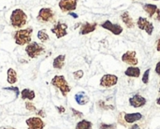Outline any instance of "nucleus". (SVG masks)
Segmentation results:
<instances>
[{
	"mask_svg": "<svg viewBox=\"0 0 160 129\" xmlns=\"http://www.w3.org/2000/svg\"><path fill=\"white\" fill-rule=\"evenodd\" d=\"M32 33H33V28L32 27H27L23 29H19L14 32L13 37L14 41L17 45L19 46H26L30 42H32Z\"/></svg>",
	"mask_w": 160,
	"mask_h": 129,
	"instance_id": "f257e3e1",
	"label": "nucleus"
},
{
	"mask_svg": "<svg viewBox=\"0 0 160 129\" xmlns=\"http://www.w3.org/2000/svg\"><path fill=\"white\" fill-rule=\"evenodd\" d=\"M10 24L16 29H22L27 22V15L22 8L14 9L10 14Z\"/></svg>",
	"mask_w": 160,
	"mask_h": 129,
	"instance_id": "f03ea898",
	"label": "nucleus"
},
{
	"mask_svg": "<svg viewBox=\"0 0 160 129\" xmlns=\"http://www.w3.org/2000/svg\"><path fill=\"white\" fill-rule=\"evenodd\" d=\"M51 84L54 86L55 88L59 89L63 97H67L68 94L71 91V87L68 85V82H67L66 78L63 75H55L51 82Z\"/></svg>",
	"mask_w": 160,
	"mask_h": 129,
	"instance_id": "7ed1b4c3",
	"label": "nucleus"
},
{
	"mask_svg": "<svg viewBox=\"0 0 160 129\" xmlns=\"http://www.w3.org/2000/svg\"><path fill=\"white\" fill-rule=\"evenodd\" d=\"M45 47L42 44H39L36 41L30 42L25 46V52L32 59L42 55L43 53H45Z\"/></svg>",
	"mask_w": 160,
	"mask_h": 129,
	"instance_id": "20e7f679",
	"label": "nucleus"
},
{
	"mask_svg": "<svg viewBox=\"0 0 160 129\" xmlns=\"http://www.w3.org/2000/svg\"><path fill=\"white\" fill-rule=\"evenodd\" d=\"M54 12L51 7H42L38 11L37 20L41 23H49L54 21Z\"/></svg>",
	"mask_w": 160,
	"mask_h": 129,
	"instance_id": "39448f33",
	"label": "nucleus"
},
{
	"mask_svg": "<svg viewBox=\"0 0 160 129\" xmlns=\"http://www.w3.org/2000/svg\"><path fill=\"white\" fill-rule=\"evenodd\" d=\"M52 33H53L57 38H62L68 35V24L62 22H57L52 28H51Z\"/></svg>",
	"mask_w": 160,
	"mask_h": 129,
	"instance_id": "423d86ee",
	"label": "nucleus"
},
{
	"mask_svg": "<svg viewBox=\"0 0 160 129\" xmlns=\"http://www.w3.org/2000/svg\"><path fill=\"white\" fill-rule=\"evenodd\" d=\"M118 82V77L116 75L112 74H105L100 79V86L105 88H111L114 85H116Z\"/></svg>",
	"mask_w": 160,
	"mask_h": 129,
	"instance_id": "0eeeda50",
	"label": "nucleus"
},
{
	"mask_svg": "<svg viewBox=\"0 0 160 129\" xmlns=\"http://www.w3.org/2000/svg\"><path fill=\"white\" fill-rule=\"evenodd\" d=\"M137 25L141 30H144L149 36H151L154 32V25L151 22L148 21L147 18L139 17L137 21Z\"/></svg>",
	"mask_w": 160,
	"mask_h": 129,
	"instance_id": "6e6552de",
	"label": "nucleus"
},
{
	"mask_svg": "<svg viewBox=\"0 0 160 129\" xmlns=\"http://www.w3.org/2000/svg\"><path fill=\"white\" fill-rule=\"evenodd\" d=\"M78 0H60L58 6L63 12H72L77 8Z\"/></svg>",
	"mask_w": 160,
	"mask_h": 129,
	"instance_id": "1a4fd4ad",
	"label": "nucleus"
},
{
	"mask_svg": "<svg viewBox=\"0 0 160 129\" xmlns=\"http://www.w3.org/2000/svg\"><path fill=\"white\" fill-rule=\"evenodd\" d=\"M100 26L108 31H111L113 35H116V36H119L122 32H123V27L118 24V23H112L110 20H107L105 21L104 22H102L100 24Z\"/></svg>",
	"mask_w": 160,
	"mask_h": 129,
	"instance_id": "9d476101",
	"label": "nucleus"
},
{
	"mask_svg": "<svg viewBox=\"0 0 160 129\" xmlns=\"http://www.w3.org/2000/svg\"><path fill=\"white\" fill-rule=\"evenodd\" d=\"M25 124L27 126L28 129H44L45 123L40 117H30L26 119Z\"/></svg>",
	"mask_w": 160,
	"mask_h": 129,
	"instance_id": "9b49d317",
	"label": "nucleus"
},
{
	"mask_svg": "<svg viewBox=\"0 0 160 129\" xmlns=\"http://www.w3.org/2000/svg\"><path fill=\"white\" fill-rule=\"evenodd\" d=\"M137 53L134 51H128L122 55V61L128 65H130L131 67H135L138 65L139 60L137 58Z\"/></svg>",
	"mask_w": 160,
	"mask_h": 129,
	"instance_id": "f8f14e48",
	"label": "nucleus"
},
{
	"mask_svg": "<svg viewBox=\"0 0 160 129\" xmlns=\"http://www.w3.org/2000/svg\"><path fill=\"white\" fill-rule=\"evenodd\" d=\"M146 104V99L142 97L141 95H134L132 97L129 98V105L133 108H141V107H143L144 105Z\"/></svg>",
	"mask_w": 160,
	"mask_h": 129,
	"instance_id": "ddd939ff",
	"label": "nucleus"
},
{
	"mask_svg": "<svg viewBox=\"0 0 160 129\" xmlns=\"http://www.w3.org/2000/svg\"><path fill=\"white\" fill-rule=\"evenodd\" d=\"M98 26L97 22H84L80 28V35H87L96 30Z\"/></svg>",
	"mask_w": 160,
	"mask_h": 129,
	"instance_id": "4468645a",
	"label": "nucleus"
},
{
	"mask_svg": "<svg viewBox=\"0 0 160 129\" xmlns=\"http://www.w3.org/2000/svg\"><path fill=\"white\" fill-rule=\"evenodd\" d=\"M21 98L22 100H28V101H32L36 98V93L34 90H31V89H28V88H25V89H22L21 94Z\"/></svg>",
	"mask_w": 160,
	"mask_h": 129,
	"instance_id": "2eb2a0df",
	"label": "nucleus"
},
{
	"mask_svg": "<svg viewBox=\"0 0 160 129\" xmlns=\"http://www.w3.org/2000/svg\"><path fill=\"white\" fill-rule=\"evenodd\" d=\"M142 118V113L140 112H134V113H126L124 115V120L128 124H133L137 121H140Z\"/></svg>",
	"mask_w": 160,
	"mask_h": 129,
	"instance_id": "dca6fc26",
	"label": "nucleus"
},
{
	"mask_svg": "<svg viewBox=\"0 0 160 129\" xmlns=\"http://www.w3.org/2000/svg\"><path fill=\"white\" fill-rule=\"evenodd\" d=\"M121 20L122 22L125 23V25H127L128 28H133L134 27V22H133V19L131 18L129 12L128 10L124 11L122 14H121Z\"/></svg>",
	"mask_w": 160,
	"mask_h": 129,
	"instance_id": "f3484780",
	"label": "nucleus"
},
{
	"mask_svg": "<svg viewBox=\"0 0 160 129\" xmlns=\"http://www.w3.org/2000/svg\"><path fill=\"white\" fill-rule=\"evenodd\" d=\"M65 60H66V55L65 54H60L56 56L53 61H52V67L55 69H62L65 66Z\"/></svg>",
	"mask_w": 160,
	"mask_h": 129,
	"instance_id": "a211bd4d",
	"label": "nucleus"
},
{
	"mask_svg": "<svg viewBox=\"0 0 160 129\" xmlns=\"http://www.w3.org/2000/svg\"><path fill=\"white\" fill-rule=\"evenodd\" d=\"M18 81L17 72L13 68H8L7 70V82L8 84H15Z\"/></svg>",
	"mask_w": 160,
	"mask_h": 129,
	"instance_id": "6ab92c4d",
	"label": "nucleus"
},
{
	"mask_svg": "<svg viewBox=\"0 0 160 129\" xmlns=\"http://www.w3.org/2000/svg\"><path fill=\"white\" fill-rule=\"evenodd\" d=\"M74 97H75L76 103L78 105H81V106L86 105L89 102V97L85 95L84 92H80V93L76 94Z\"/></svg>",
	"mask_w": 160,
	"mask_h": 129,
	"instance_id": "aec40b11",
	"label": "nucleus"
},
{
	"mask_svg": "<svg viewBox=\"0 0 160 129\" xmlns=\"http://www.w3.org/2000/svg\"><path fill=\"white\" fill-rule=\"evenodd\" d=\"M126 76L131 77V78H139L141 75V69L137 67H129L125 71Z\"/></svg>",
	"mask_w": 160,
	"mask_h": 129,
	"instance_id": "412c9836",
	"label": "nucleus"
},
{
	"mask_svg": "<svg viewBox=\"0 0 160 129\" xmlns=\"http://www.w3.org/2000/svg\"><path fill=\"white\" fill-rule=\"evenodd\" d=\"M143 9L148 14V16L152 18V17L155 16L157 10L158 9V7L155 4H145V5H143Z\"/></svg>",
	"mask_w": 160,
	"mask_h": 129,
	"instance_id": "4be33fe9",
	"label": "nucleus"
},
{
	"mask_svg": "<svg viewBox=\"0 0 160 129\" xmlns=\"http://www.w3.org/2000/svg\"><path fill=\"white\" fill-rule=\"evenodd\" d=\"M93 124L90 121L87 120H82L79 123H77L75 129H92Z\"/></svg>",
	"mask_w": 160,
	"mask_h": 129,
	"instance_id": "5701e85b",
	"label": "nucleus"
},
{
	"mask_svg": "<svg viewBox=\"0 0 160 129\" xmlns=\"http://www.w3.org/2000/svg\"><path fill=\"white\" fill-rule=\"evenodd\" d=\"M38 38L41 41V42H46L50 39V37L46 31V29H41L38 32V35H37Z\"/></svg>",
	"mask_w": 160,
	"mask_h": 129,
	"instance_id": "b1692460",
	"label": "nucleus"
},
{
	"mask_svg": "<svg viewBox=\"0 0 160 129\" xmlns=\"http://www.w3.org/2000/svg\"><path fill=\"white\" fill-rule=\"evenodd\" d=\"M3 90L11 91V92L15 93V95H16V99L19 97L20 94H21V91L19 90V87H17V86H14V85H12V86H9V87H4V88H3Z\"/></svg>",
	"mask_w": 160,
	"mask_h": 129,
	"instance_id": "393cba45",
	"label": "nucleus"
},
{
	"mask_svg": "<svg viewBox=\"0 0 160 129\" xmlns=\"http://www.w3.org/2000/svg\"><path fill=\"white\" fill-rule=\"evenodd\" d=\"M24 106H25V109L27 110V111H29V112H37V107L35 106V104L32 102V101H26L25 102V104H24Z\"/></svg>",
	"mask_w": 160,
	"mask_h": 129,
	"instance_id": "a878e982",
	"label": "nucleus"
},
{
	"mask_svg": "<svg viewBox=\"0 0 160 129\" xmlns=\"http://www.w3.org/2000/svg\"><path fill=\"white\" fill-rule=\"evenodd\" d=\"M98 106L99 109L101 110H105V111H108V110H114V107L113 106H107L105 105V102L103 100H99L98 102Z\"/></svg>",
	"mask_w": 160,
	"mask_h": 129,
	"instance_id": "bb28decb",
	"label": "nucleus"
},
{
	"mask_svg": "<svg viewBox=\"0 0 160 129\" xmlns=\"http://www.w3.org/2000/svg\"><path fill=\"white\" fill-rule=\"evenodd\" d=\"M150 71H151V69L150 68H148L147 70H145V72L143 73V75H142V82L144 83V84H148V82H149V75H150Z\"/></svg>",
	"mask_w": 160,
	"mask_h": 129,
	"instance_id": "cd10ccee",
	"label": "nucleus"
},
{
	"mask_svg": "<svg viewBox=\"0 0 160 129\" xmlns=\"http://www.w3.org/2000/svg\"><path fill=\"white\" fill-rule=\"evenodd\" d=\"M73 77L76 79V80H80L83 77V71L82 69H79V70H76L75 72H73Z\"/></svg>",
	"mask_w": 160,
	"mask_h": 129,
	"instance_id": "c85d7f7f",
	"label": "nucleus"
},
{
	"mask_svg": "<svg viewBox=\"0 0 160 129\" xmlns=\"http://www.w3.org/2000/svg\"><path fill=\"white\" fill-rule=\"evenodd\" d=\"M99 129H116V126L114 124L112 125H107V124H101Z\"/></svg>",
	"mask_w": 160,
	"mask_h": 129,
	"instance_id": "c756f323",
	"label": "nucleus"
},
{
	"mask_svg": "<svg viewBox=\"0 0 160 129\" xmlns=\"http://www.w3.org/2000/svg\"><path fill=\"white\" fill-rule=\"evenodd\" d=\"M70 110H71V112H72V113H73V116L78 117V118H82V117L83 116V113H82V112H78V111H76V110H75V109H73V108H71Z\"/></svg>",
	"mask_w": 160,
	"mask_h": 129,
	"instance_id": "7c9ffc66",
	"label": "nucleus"
},
{
	"mask_svg": "<svg viewBox=\"0 0 160 129\" xmlns=\"http://www.w3.org/2000/svg\"><path fill=\"white\" fill-rule=\"evenodd\" d=\"M36 114H37V116H38V117H41V118H43V117H46V112H44V110H43V109L37 110V112H36Z\"/></svg>",
	"mask_w": 160,
	"mask_h": 129,
	"instance_id": "2f4dec72",
	"label": "nucleus"
},
{
	"mask_svg": "<svg viewBox=\"0 0 160 129\" xmlns=\"http://www.w3.org/2000/svg\"><path fill=\"white\" fill-rule=\"evenodd\" d=\"M55 109L57 110V112H59V114L65 113V112H66V109L63 106H55Z\"/></svg>",
	"mask_w": 160,
	"mask_h": 129,
	"instance_id": "473e14b6",
	"label": "nucleus"
},
{
	"mask_svg": "<svg viewBox=\"0 0 160 129\" xmlns=\"http://www.w3.org/2000/svg\"><path fill=\"white\" fill-rule=\"evenodd\" d=\"M155 19L157 20V21H160V9L158 8V10H157V12H156V14H155Z\"/></svg>",
	"mask_w": 160,
	"mask_h": 129,
	"instance_id": "72a5a7b5",
	"label": "nucleus"
},
{
	"mask_svg": "<svg viewBox=\"0 0 160 129\" xmlns=\"http://www.w3.org/2000/svg\"><path fill=\"white\" fill-rule=\"evenodd\" d=\"M156 73L160 76V61L157 64V66H156Z\"/></svg>",
	"mask_w": 160,
	"mask_h": 129,
	"instance_id": "f704fd0d",
	"label": "nucleus"
},
{
	"mask_svg": "<svg viewBox=\"0 0 160 129\" xmlns=\"http://www.w3.org/2000/svg\"><path fill=\"white\" fill-rule=\"evenodd\" d=\"M68 14H69L70 16H72L74 19H77V18L79 17V16H78V14H76V13H75V12H73V11H72V12H69Z\"/></svg>",
	"mask_w": 160,
	"mask_h": 129,
	"instance_id": "c9c22d12",
	"label": "nucleus"
},
{
	"mask_svg": "<svg viewBox=\"0 0 160 129\" xmlns=\"http://www.w3.org/2000/svg\"><path fill=\"white\" fill-rule=\"evenodd\" d=\"M130 129H140V127H139L138 125H136V124H135V125H133V126L130 127Z\"/></svg>",
	"mask_w": 160,
	"mask_h": 129,
	"instance_id": "e433bc0d",
	"label": "nucleus"
},
{
	"mask_svg": "<svg viewBox=\"0 0 160 129\" xmlns=\"http://www.w3.org/2000/svg\"><path fill=\"white\" fill-rule=\"evenodd\" d=\"M157 50L160 52V38L158 39V44H157Z\"/></svg>",
	"mask_w": 160,
	"mask_h": 129,
	"instance_id": "4c0bfd02",
	"label": "nucleus"
},
{
	"mask_svg": "<svg viewBox=\"0 0 160 129\" xmlns=\"http://www.w3.org/2000/svg\"><path fill=\"white\" fill-rule=\"evenodd\" d=\"M157 104H158V105H160V97L157 99Z\"/></svg>",
	"mask_w": 160,
	"mask_h": 129,
	"instance_id": "58836bf2",
	"label": "nucleus"
},
{
	"mask_svg": "<svg viewBox=\"0 0 160 129\" xmlns=\"http://www.w3.org/2000/svg\"><path fill=\"white\" fill-rule=\"evenodd\" d=\"M2 129H16V128H13V127H2Z\"/></svg>",
	"mask_w": 160,
	"mask_h": 129,
	"instance_id": "ea45409f",
	"label": "nucleus"
},
{
	"mask_svg": "<svg viewBox=\"0 0 160 129\" xmlns=\"http://www.w3.org/2000/svg\"><path fill=\"white\" fill-rule=\"evenodd\" d=\"M154 1H160V0H154Z\"/></svg>",
	"mask_w": 160,
	"mask_h": 129,
	"instance_id": "a19ab883",
	"label": "nucleus"
},
{
	"mask_svg": "<svg viewBox=\"0 0 160 129\" xmlns=\"http://www.w3.org/2000/svg\"><path fill=\"white\" fill-rule=\"evenodd\" d=\"M159 93H160V87H159Z\"/></svg>",
	"mask_w": 160,
	"mask_h": 129,
	"instance_id": "79ce46f5",
	"label": "nucleus"
}]
</instances>
